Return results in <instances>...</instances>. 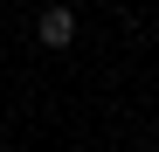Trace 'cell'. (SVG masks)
Masks as SVG:
<instances>
[{
    "mask_svg": "<svg viewBox=\"0 0 159 152\" xmlns=\"http://www.w3.org/2000/svg\"><path fill=\"white\" fill-rule=\"evenodd\" d=\"M35 35H42V48H69V42H76V14H69V7H42Z\"/></svg>",
    "mask_w": 159,
    "mask_h": 152,
    "instance_id": "cell-1",
    "label": "cell"
}]
</instances>
